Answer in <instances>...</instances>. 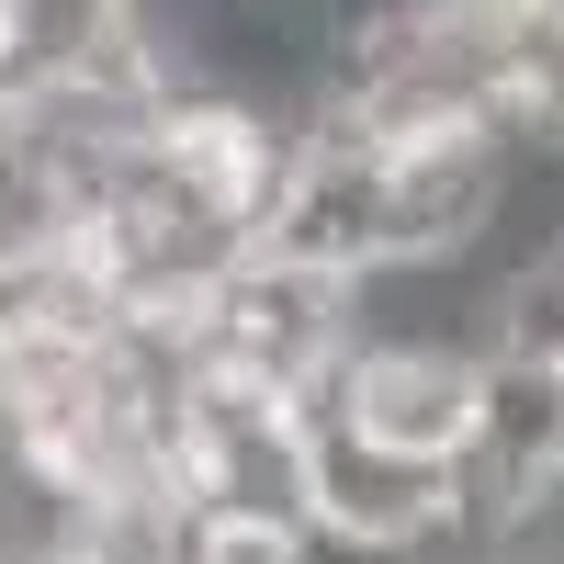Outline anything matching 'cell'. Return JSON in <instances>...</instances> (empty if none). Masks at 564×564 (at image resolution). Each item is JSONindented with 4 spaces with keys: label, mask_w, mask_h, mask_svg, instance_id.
I'll list each match as a JSON object with an SVG mask.
<instances>
[{
    "label": "cell",
    "mask_w": 564,
    "mask_h": 564,
    "mask_svg": "<svg viewBox=\"0 0 564 564\" xmlns=\"http://www.w3.org/2000/svg\"><path fill=\"white\" fill-rule=\"evenodd\" d=\"M170 475H181V508H238V520L316 531L327 430H316L305 395L204 361L193 384H181V417H170Z\"/></svg>",
    "instance_id": "cell-1"
},
{
    "label": "cell",
    "mask_w": 564,
    "mask_h": 564,
    "mask_svg": "<svg viewBox=\"0 0 564 564\" xmlns=\"http://www.w3.org/2000/svg\"><path fill=\"white\" fill-rule=\"evenodd\" d=\"M350 316H361V282L350 271H316L294 249H249L193 305V361L249 372V384H282V395H316V372L339 361Z\"/></svg>",
    "instance_id": "cell-2"
},
{
    "label": "cell",
    "mask_w": 564,
    "mask_h": 564,
    "mask_svg": "<svg viewBox=\"0 0 564 564\" xmlns=\"http://www.w3.org/2000/svg\"><path fill=\"white\" fill-rule=\"evenodd\" d=\"M159 564H327L316 531H282V520H238V508H181L159 531Z\"/></svg>",
    "instance_id": "cell-3"
},
{
    "label": "cell",
    "mask_w": 564,
    "mask_h": 564,
    "mask_svg": "<svg viewBox=\"0 0 564 564\" xmlns=\"http://www.w3.org/2000/svg\"><path fill=\"white\" fill-rule=\"evenodd\" d=\"M0 57H12V12H0Z\"/></svg>",
    "instance_id": "cell-4"
}]
</instances>
